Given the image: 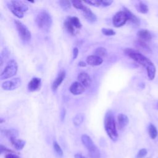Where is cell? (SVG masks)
I'll list each match as a JSON object with an SVG mask.
<instances>
[{
  "mask_svg": "<svg viewBox=\"0 0 158 158\" xmlns=\"http://www.w3.org/2000/svg\"><path fill=\"white\" fill-rule=\"evenodd\" d=\"M104 128L109 138L114 141L118 138V133L116 129V124L113 112L108 110L104 117Z\"/></svg>",
  "mask_w": 158,
  "mask_h": 158,
  "instance_id": "obj_1",
  "label": "cell"
},
{
  "mask_svg": "<svg viewBox=\"0 0 158 158\" xmlns=\"http://www.w3.org/2000/svg\"><path fill=\"white\" fill-rule=\"evenodd\" d=\"M125 53L128 55L130 58L133 59L135 61L139 64L140 65L144 67L146 69L151 67L154 65L153 63L146 56L139 53L138 51L131 49V48H126L124 49Z\"/></svg>",
  "mask_w": 158,
  "mask_h": 158,
  "instance_id": "obj_2",
  "label": "cell"
},
{
  "mask_svg": "<svg viewBox=\"0 0 158 158\" xmlns=\"http://www.w3.org/2000/svg\"><path fill=\"white\" fill-rule=\"evenodd\" d=\"M81 142L88 151V154L90 158H101V153L97 146L93 143L91 138L84 134L81 137Z\"/></svg>",
  "mask_w": 158,
  "mask_h": 158,
  "instance_id": "obj_3",
  "label": "cell"
},
{
  "mask_svg": "<svg viewBox=\"0 0 158 158\" xmlns=\"http://www.w3.org/2000/svg\"><path fill=\"white\" fill-rule=\"evenodd\" d=\"M36 23L39 28L44 31H48L52 25L51 16L47 11L43 10L38 14L36 18Z\"/></svg>",
  "mask_w": 158,
  "mask_h": 158,
  "instance_id": "obj_4",
  "label": "cell"
},
{
  "mask_svg": "<svg viewBox=\"0 0 158 158\" xmlns=\"http://www.w3.org/2000/svg\"><path fill=\"white\" fill-rule=\"evenodd\" d=\"M10 10L18 18L21 19L24 15V12L28 10L27 6L22 1H11L7 4Z\"/></svg>",
  "mask_w": 158,
  "mask_h": 158,
  "instance_id": "obj_5",
  "label": "cell"
},
{
  "mask_svg": "<svg viewBox=\"0 0 158 158\" xmlns=\"http://www.w3.org/2000/svg\"><path fill=\"white\" fill-rule=\"evenodd\" d=\"M17 70L18 65L16 61L14 60H10L8 62L4 69L1 72L0 78L1 80H4L11 78L17 73Z\"/></svg>",
  "mask_w": 158,
  "mask_h": 158,
  "instance_id": "obj_6",
  "label": "cell"
},
{
  "mask_svg": "<svg viewBox=\"0 0 158 158\" xmlns=\"http://www.w3.org/2000/svg\"><path fill=\"white\" fill-rule=\"evenodd\" d=\"M14 22L20 38L24 41H30L31 35V32L28 28L23 23L19 20H15Z\"/></svg>",
  "mask_w": 158,
  "mask_h": 158,
  "instance_id": "obj_7",
  "label": "cell"
},
{
  "mask_svg": "<svg viewBox=\"0 0 158 158\" xmlns=\"http://www.w3.org/2000/svg\"><path fill=\"white\" fill-rule=\"evenodd\" d=\"M128 20V17L124 10L117 12L112 19V23L115 27H120L125 24Z\"/></svg>",
  "mask_w": 158,
  "mask_h": 158,
  "instance_id": "obj_8",
  "label": "cell"
},
{
  "mask_svg": "<svg viewBox=\"0 0 158 158\" xmlns=\"http://www.w3.org/2000/svg\"><path fill=\"white\" fill-rule=\"evenodd\" d=\"M21 80L20 78H14L10 80L5 81L2 83V88L4 90H14L19 87L21 85Z\"/></svg>",
  "mask_w": 158,
  "mask_h": 158,
  "instance_id": "obj_9",
  "label": "cell"
},
{
  "mask_svg": "<svg viewBox=\"0 0 158 158\" xmlns=\"http://www.w3.org/2000/svg\"><path fill=\"white\" fill-rule=\"evenodd\" d=\"M78 81L85 88H88L91 85V79L89 75L86 72H81L78 75Z\"/></svg>",
  "mask_w": 158,
  "mask_h": 158,
  "instance_id": "obj_10",
  "label": "cell"
},
{
  "mask_svg": "<svg viewBox=\"0 0 158 158\" xmlns=\"http://www.w3.org/2000/svg\"><path fill=\"white\" fill-rule=\"evenodd\" d=\"M69 89L73 94L78 95L85 91V87L83 86L79 81H75L71 85Z\"/></svg>",
  "mask_w": 158,
  "mask_h": 158,
  "instance_id": "obj_11",
  "label": "cell"
},
{
  "mask_svg": "<svg viewBox=\"0 0 158 158\" xmlns=\"http://www.w3.org/2000/svg\"><path fill=\"white\" fill-rule=\"evenodd\" d=\"M41 85V80L39 78H33L28 84V89L29 91H36L40 89Z\"/></svg>",
  "mask_w": 158,
  "mask_h": 158,
  "instance_id": "obj_12",
  "label": "cell"
},
{
  "mask_svg": "<svg viewBox=\"0 0 158 158\" xmlns=\"http://www.w3.org/2000/svg\"><path fill=\"white\" fill-rule=\"evenodd\" d=\"M103 62V59L96 56V55H91L87 57L86 62L88 64L91 66H97L101 65Z\"/></svg>",
  "mask_w": 158,
  "mask_h": 158,
  "instance_id": "obj_13",
  "label": "cell"
},
{
  "mask_svg": "<svg viewBox=\"0 0 158 158\" xmlns=\"http://www.w3.org/2000/svg\"><path fill=\"white\" fill-rule=\"evenodd\" d=\"M65 77V72L64 70H62L58 75V76L56 78L54 81H53L51 88L52 91H56L57 88L60 85L63 80Z\"/></svg>",
  "mask_w": 158,
  "mask_h": 158,
  "instance_id": "obj_14",
  "label": "cell"
},
{
  "mask_svg": "<svg viewBox=\"0 0 158 158\" xmlns=\"http://www.w3.org/2000/svg\"><path fill=\"white\" fill-rule=\"evenodd\" d=\"M81 11L83 12V16L89 22H94L95 21H96L97 20V17L96 16V15L86 6H85V7H83V9L81 10Z\"/></svg>",
  "mask_w": 158,
  "mask_h": 158,
  "instance_id": "obj_15",
  "label": "cell"
},
{
  "mask_svg": "<svg viewBox=\"0 0 158 158\" xmlns=\"http://www.w3.org/2000/svg\"><path fill=\"white\" fill-rule=\"evenodd\" d=\"M129 123L128 117L123 114H119L117 115V124L120 130L123 129Z\"/></svg>",
  "mask_w": 158,
  "mask_h": 158,
  "instance_id": "obj_16",
  "label": "cell"
},
{
  "mask_svg": "<svg viewBox=\"0 0 158 158\" xmlns=\"http://www.w3.org/2000/svg\"><path fill=\"white\" fill-rule=\"evenodd\" d=\"M137 36L139 38V40L142 41H149L152 38L151 33L145 29L139 30L137 33Z\"/></svg>",
  "mask_w": 158,
  "mask_h": 158,
  "instance_id": "obj_17",
  "label": "cell"
},
{
  "mask_svg": "<svg viewBox=\"0 0 158 158\" xmlns=\"http://www.w3.org/2000/svg\"><path fill=\"white\" fill-rule=\"evenodd\" d=\"M124 11L126 12L127 17H128V20L130 21L131 22H132L133 23L135 24V25H139V19L134 14H133L131 11L129 10V9H127V8H124Z\"/></svg>",
  "mask_w": 158,
  "mask_h": 158,
  "instance_id": "obj_18",
  "label": "cell"
},
{
  "mask_svg": "<svg viewBox=\"0 0 158 158\" xmlns=\"http://www.w3.org/2000/svg\"><path fill=\"white\" fill-rule=\"evenodd\" d=\"M10 141L11 142L12 144L14 146V148L17 150H21L22 149L25 144V141L22 139H19L17 138H12L10 139Z\"/></svg>",
  "mask_w": 158,
  "mask_h": 158,
  "instance_id": "obj_19",
  "label": "cell"
},
{
  "mask_svg": "<svg viewBox=\"0 0 158 158\" xmlns=\"http://www.w3.org/2000/svg\"><path fill=\"white\" fill-rule=\"evenodd\" d=\"M2 133L4 134L7 138L9 139L12 138H17L18 136V131L14 129H10V130H2Z\"/></svg>",
  "mask_w": 158,
  "mask_h": 158,
  "instance_id": "obj_20",
  "label": "cell"
},
{
  "mask_svg": "<svg viewBox=\"0 0 158 158\" xmlns=\"http://www.w3.org/2000/svg\"><path fill=\"white\" fill-rule=\"evenodd\" d=\"M148 133H149V135L151 137V138L152 139H154L157 136V133H158L156 127L152 123H151L149 125Z\"/></svg>",
  "mask_w": 158,
  "mask_h": 158,
  "instance_id": "obj_21",
  "label": "cell"
},
{
  "mask_svg": "<svg viewBox=\"0 0 158 158\" xmlns=\"http://www.w3.org/2000/svg\"><path fill=\"white\" fill-rule=\"evenodd\" d=\"M67 20H68L75 28H80L81 27V23L78 17H70Z\"/></svg>",
  "mask_w": 158,
  "mask_h": 158,
  "instance_id": "obj_22",
  "label": "cell"
},
{
  "mask_svg": "<svg viewBox=\"0 0 158 158\" xmlns=\"http://www.w3.org/2000/svg\"><path fill=\"white\" fill-rule=\"evenodd\" d=\"M136 46L139 48V49H141L143 51H146V52H150L151 51V49L149 48V47L144 43V41L138 40L136 42Z\"/></svg>",
  "mask_w": 158,
  "mask_h": 158,
  "instance_id": "obj_23",
  "label": "cell"
},
{
  "mask_svg": "<svg viewBox=\"0 0 158 158\" xmlns=\"http://www.w3.org/2000/svg\"><path fill=\"white\" fill-rule=\"evenodd\" d=\"M83 120H84V115L81 113H80V114H77L75 115V117L73 118V122L75 126H78L83 122Z\"/></svg>",
  "mask_w": 158,
  "mask_h": 158,
  "instance_id": "obj_24",
  "label": "cell"
},
{
  "mask_svg": "<svg viewBox=\"0 0 158 158\" xmlns=\"http://www.w3.org/2000/svg\"><path fill=\"white\" fill-rule=\"evenodd\" d=\"M148 6L142 1H140L138 6V10L142 14H146L148 12Z\"/></svg>",
  "mask_w": 158,
  "mask_h": 158,
  "instance_id": "obj_25",
  "label": "cell"
},
{
  "mask_svg": "<svg viewBox=\"0 0 158 158\" xmlns=\"http://www.w3.org/2000/svg\"><path fill=\"white\" fill-rule=\"evenodd\" d=\"M94 55H96L100 57H104L106 56L107 54V50L106 48H102V47H100L97 48L95 51H94Z\"/></svg>",
  "mask_w": 158,
  "mask_h": 158,
  "instance_id": "obj_26",
  "label": "cell"
},
{
  "mask_svg": "<svg viewBox=\"0 0 158 158\" xmlns=\"http://www.w3.org/2000/svg\"><path fill=\"white\" fill-rule=\"evenodd\" d=\"M64 26L65 28L67 30V31L70 33L72 35L75 34V28L72 25V24L68 20H67L65 23H64Z\"/></svg>",
  "mask_w": 158,
  "mask_h": 158,
  "instance_id": "obj_27",
  "label": "cell"
},
{
  "mask_svg": "<svg viewBox=\"0 0 158 158\" xmlns=\"http://www.w3.org/2000/svg\"><path fill=\"white\" fill-rule=\"evenodd\" d=\"M52 146H53V148H54V151H56V152L57 153V154L59 156L62 157L63 156V151H62V148L59 146V144L56 141H54Z\"/></svg>",
  "mask_w": 158,
  "mask_h": 158,
  "instance_id": "obj_28",
  "label": "cell"
},
{
  "mask_svg": "<svg viewBox=\"0 0 158 158\" xmlns=\"http://www.w3.org/2000/svg\"><path fill=\"white\" fill-rule=\"evenodd\" d=\"M59 4H60V7L64 9V10H68L71 7V1H67V0H62V1H59Z\"/></svg>",
  "mask_w": 158,
  "mask_h": 158,
  "instance_id": "obj_29",
  "label": "cell"
},
{
  "mask_svg": "<svg viewBox=\"0 0 158 158\" xmlns=\"http://www.w3.org/2000/svg\"><path fill=\"white\" fill-rule=\"evenodd\" d=\"M71 2H72V5H73V6L75 8L77 9H80L81 10L85 7V5H83L82 2L80 1H72Z\"/></svg>",
  "mask_w": 158,
  "mask_h": 158,
  "instance_id": "obj_30",
  "label": "cell"
},
{
  "mask_svg": "<svg viewBox=\"0 0 158 158\" xmlns=\"http://www.w3.org/2000/svg\"><path fill=\"white\" fill-rule=\"evenodd\" d=\"M102 33L106 36H113L115 35V31L111 28H102L101 30Z\"/></svg>",
  "mask_w": 158,
  "mask_h": 158,
  "instance_id": "obj_31",
  "label": "cell"
},
{
  "mask_svg": "<svg viewBox=\"0 0 158 158\" xmlns=\"http://www.w3.org/2000/svg\"><path fill=\"white\" fill-rule=\"evenodd\" d=\"M85 3H86L88 4L91 5V6H96V7H99L101 6V1H98V0H92V1H84Z\"/></svg>",
  "mask_w": 158,
  "mask_h": 158,
  "instance_id": "obj_32",
  "label": "cell"
},
{
  "mask_svg": "<svg viewBox=\"0 0 158 158\" xmlns=\"http://www.w3.org/2000/svg\"><path fill=\"white\" fill-rule=\"evenodd\" d=\"M147 152H148V151L146 149H144V148L141 149L137 153V154L136 156V158H143L147 154Z\"/></svg>",
  "mask_w": 158,
  "mask_h": 158,
  "instance_id": "obj_33",
  "label": "cell"
},
{
  "mask_svg": "<svg viewBox=\"0 0 158 158\" xmlns=\"http://www.w3.org/2000/svg\"><path fill=\"white\" fill-rule=\"evenodd\" d=\"M112 3V1L109 0V1H101V6L103 7H107L110 6L111 4Z\"/></svg>",
  "mask_w": 158,
  "mask_h": 158,
  "instance_id": "obj_34",
  "label": "cell"
},
{
  "mask_svg": "<svg viewBox=\"0 0 158 158\" xmlns=\"http://www.w3.org/2000/svg\"><path fill=\"white\" fill-rule=\"evenodd\" d=\"M5 158H19V156L14 153H9L5 156Z\"/></svg>",
  "mask_w": 158,
  "mask_h": 158,
  "instance_id": "obj_35",
  "label": "cell"
},
{
  "mask_svg": "<svg viewBox=\"0 0 158 158\" xmlns=\"http://www.w3.org/2000/svg\"><path fill=\"white\" fill-rule=\"evenodd\" d=\"M78 54V49L77 48H74L73 49V59H75Z\"/></svg>",
  "mask_w": 158,
  "mask_h": 158,
  "instance_id": "obj_36",
  "label": "cell"
},
{
  "mask_svg": "<svg viewBox=\"0 0 158 158\" xmlns=\"http://www.w3.org/2000/svg\"><path fill=\"white\" fill-rule=\"evenodd\" d=\"M74 157H75V158H86V157L83 156V155H81V154H79V153L75 154L74 155Z\"/></svg>",
  "mask_w": 158,
  "mask_h": 158,
  "instance_id": "obj_37",
  "label": "cell"
},
{
  "mask_svg": "<svg viewBox=\"0 0 158 158\" xmlns=\"http://www.w3.org/2000/svg\"><path fill=\"white\" fill-rule=\"evenodd\" d=\"M78 65L80 66V67H86V64L85 62H84L83 61H80L78 63Z\"/></svg>",
  "mask_w": 158,
  "mask_h": 158,
  "instance_id": "obj_38",
  "label": "cell"
},
{
  "mask_svg": "<svg viewBox=\"0 0 158 158\" xmlns=\"http://www.w3.org/2000/svg\"><path fill=\"white\" fill-rule=\"evenodd\" d=\"M157 107H158V104H157Z\"/></svg>",
  "mask_w": 158,
  "mask_h": 158,
  "instance_id": "obj_39",
  "label": "cell"
}]
</instances>
